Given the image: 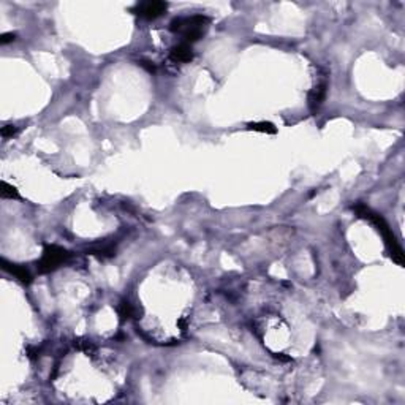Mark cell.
<instances>
[{"label":"cell","mask_w":405,"mask_h":405,"mask_svg":"<svg viewBox=\"0 0 405 405\" xmlns=\"http://www.w3.org/2000/svg\"><path fill=\"white\" fill-rule=\"evenodd\" d=\"M168 5L165 2H142L136 5L135 11L138 16L146 19H157L158 16H161L166 11Z\"/></svg>","instance_id":"cell-4"},{"label":"cell","mask_w":405,"mask_h":405,"mask_svg":"<svg viewBox=\"0 0 405 405\" xmlns=\"http://www.w3.org/2000/svg\"><path fill=\"white\" fill-rule=\"evenodd\" d=\"M0 197L2 198H8V200H18L19 198V193L16 190L13 185L7 184L5 181L2 182V190H0Z\"/></svg>","instance_id":"cell-10"},{"label":"cell","mask_w":405,"mask_h":405,"mask_svg":"<svg viewBox=\"0 0 405 405\" xmlns=\"http://www.w3.org/2000/svg\"><path fill=\"white\" fill-rule=\"evenodd\" d=\"M2 268L7 271V272H10V274H13L16 279H18L19 282H22V283H30L32 282V275H30V272H29V269L26 268V266H21V265H14V263H8L5 258L2 260Z\"/></svg>","instance_id":"cell-6"},{"label":"cell","mask_w":405,"mask_h":405,"mask_svg":"<svg viewBox=\"0 0 405 405\" xmlns=\"http://www.w3.org/2000/svg\"><path fill=\"white\" fill-rule=\"evenodd\" d=\"M247 130L260 132V133H268V135L277 133V128H275L274 124H271V122H249L247 124Z\"/></svg>","instance_id":"cell-8"},{"label":"cell","mask_w":405,"mask_h":405,"mask_svg":"<svg viewBox=\"0 0 405 405\" xmlns=\"http://www.w3.org/2000/svg\"><path fill=\"white\" fill-rule=\"evenodd\" d=\"M14 38H16V35L13 34V32H8V34H4V35H2V38H0V43H2V44H7V43L13 41Z\"/></svg>","instance_id":"cell-13"},{"label":"cell","mask_w":405,"mask_h":405,"mask_svg":"<svg viewBox=\"0 0 405 405\" xmlns=\"http://www.w3.org/2000/svg\"><path fill=\"white\" fill-rule=\"evenodd\" d=\"M353 210H354V212L358 214L361 219L369 220V222H370L372 225H374L375 228L382 233V236H383V239H385V242H386L388 249H390V253H391V256H393V260H394L399 266H402V265H403V252H402L400 246L397 244L396 236L393 234L391 228H390V226H388V223L385 222V219L380 217L378 214H375L374 210L369 209L366 204H356V206H353Z\"/></svg>","instance_id":"cell-1"},{"label":"cell","mask_w":405,"mask_h":405,"mask_svg":"<svg viewBox=\"0 0 405 405\" xmlns=\"http://www.w3.org/2000/svg\"><path fill=\"white\" fill-rule=\"evenodd\" d=\"M209 24V19L203 14H195L190 16V18H176L171 21L170 29L173 32H177V34H182V40L187 44H192L198 41L203 34L204 29Z\"/></svg>","instance_id":"cell-2"},{"label":"cell","mask_w":405,"mask_h":405,"mask_svg":"<svg viewBox=\"0 0 405 405\" xmlns=\"http://www.w3.org/2000/svg\"><path fill=\"white\" fill-rule=\"evenodd\" d=\"M2 136L5 138V139H8V138H13L16 133H18V128H16L14 125H5V127H2Z\"/></svg>","instance_id":"cell-12"},{"label":"cell","mask_w":405,"mask_h":405,"mask_svg":"<svg viewBox=\"0 0 405 405\" xmlns=\"http://www.w3.org/2000/svg\"><path fill=\"white\" fill-rule=\"evenodd\" d=\"M326 89H328V83L326 81H321V83H318L309 93V108L312 112L318 111V108L321 106L323 100H325V97H326Z\"/></svg>","instance_id":"cell-5"},{"label":"cell","mask_w":405,"mask_h":405,"mask_svg":"<svg viewBox=\"0 0 405 405\" xmlns=\"http://www.w3.org/2000/svg\"><path fill=\"white\" fill-rule=\"evenodd\" d=\"M139 63H141V67H144V68L148 70L149 73H154V72H155V67L152 65L151 62H148V60H141Z\"/></svg>","instance_id":"cell-14"},{"label":"cell","mask_w":405,"mask_h":405,"mask_svg":"<svg viewBox=\"0 0 405 405\" xmlns=\"http://www.w3.org/2000/svg\"><path fill=\"white\" fill-rule=\"evenodd\" d=\"M79 350H83L86 354H89V353H92L93 350H95V347H93V344L90 342V340H79L78 344H75Z\"/></svg>","instance_id":"cell-11"},{"label":"cell","mask_w":405,"mask_h":405,"mask_svg":"<svg viewBox=\"0 0 405 405\" xmlns=\"http://www.w3.org/2000/svg\"><path fill=\"white\" fill-rule=\"evenodd\" d=\"M119 317H121L122 321H125V320H128V318L135 317V307H133L130 302H128V301H124V302L119 305Z\"/></svg>","instance_id":"cell-9"},{"label":"cell","mask_w":405,"mask_h":405,"mask_svg":"<svg viewBox=\"0 0 405 405\" xmlns=\"http://www.w3.org/2000/svg\"><path fill=\"white\" fill-rule=\"evenodd\" d=\"M70 258V252L59 246H46L43 250V255L38 261V271L41 274L53 272L56 271L60 265H63Z\"/></svg>","instance_id":"cell-3"},{"label":"cell","mask_w":405,"mask_h":405,"mask_svg":"<svg viewBox=\"0 0 405 405\" xmlns=\"http://www.w3.org/2000/svg\"><path fill=\"white\" fill-rule=\"evenodd\" d=\"M170 57L171 60L174 62H179V63H185V62H190L193 59V51H192V46L187 44V43H181L174 46L171 53H170Z\"/></svg>","instance_id":"cell-7"}]
</instances>
